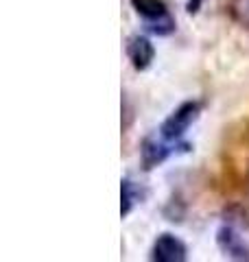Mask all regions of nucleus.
I'll use <instances>...</instances> for the list:
<instances>
[{"mask_svg": "<svg viewBox=\"0 0 249 262\" xmlns=\"http://www.w3.org/2000/svg\"><path fill=\"white\" fill-rule=\"evenodd\" d=\"M199 112H201V103H197V101L181 103L179 107L162 122L160 138L166 142H179L181 136L188 131V127L199 118Z\"/></svg>", "mask_w": 249, "mask_h": 262, "instance_id": "obj_1", "label": "nucleus"}, {"mask_svg": "<svg viewBox=\"0 0 249 262\" xmlns=\"http://www.w3.org/2000/svg\"><path fill=\"white\" fill-rule=\"evenodd\" d=\"M188 258V247L175 234H160L151 247V260L155 262H184Z\"/></svg>", "mask_w": 249, "mask_h": 262, "instance_id": "obj_2", "label": "nucleus"}, {"mask_svg": "<svg viewBox=\"0 0 249 262\" xmlns=\"http://www.w3.org/2000/svg\"><path fill=\"white\" fill-rule=\"evenodd\" d=\"M217 245L232 260H249V245L232 225H223L217 232Z\"/></svg>", "mask_w": 249, "mask_h": 262, "instance_id": "obj_3", "label": "nucleus"}, {"mask_svg": "<svg viewBox=\"0 0 249 262\" xmlns=\"http://www.w3.org/2000/svg\"><path fill=\"white\" fill-rule=\"evenodd\" d=\"M127 57L136 70H147L153 63V57H155V48L151 44V39L144 35H134L127 44Z\"/></svg>", "mask_w": 249, "mask_h": 262, "instance_id": "obj_4", "label": "nucleus"}, {"mask_svg": "<svg viewBox=\"0 0 249 262\" xmlns=\"http://www.w3.org/2000/svg\"><path fill=\"white\" fill-rule=\"evenodd\" d=\"M171 155V146L166 140H155V138H144L142 146H140V158H142V166L147 170L155 168L157 164H162Z\"/></svg>", "mask_w": 249, "mask_h": 262, "instance_id": "obj_5", "label": "nucleus"}, {"mask_svg": "<svg viewBox=\"0 0 249 262\" xmlns=\"http://www.w3.org/2000/svg\"><path fill=\"white\" fill-rule=\"evenodd\" d=\"M129 3H131V7L136 9V13L140 15V18L147 20V24L164 20V18L171 15L164 0H129Z\"/></svg>", "mask_w": 249, "mask_h": 262, "instance_id": "obj_6", "label": "nucleus"}, {"mask_svg": "<svg viewBox=\"0 0 249 262\" xmlns=\"http://www.w3.org/2000/svg\"><path fill=\"white\" fill-rule=\"evenodd\" d=\"M120 214L122 216H127L131 210H134V206L140 201V190H138V186L131 182V179H122L120 182Z\"/></svg>", "mask_w": 249, "mask_h": 262, "instance_id": "obj_7", "label": "nucleus"}, {"mask_svg": "<svg viewBox=\"0 0 249 262\" xmlns=\"http://www.w3.org/2000/svg\"><path fill=\"white\" fill-rule=\"evenodd\" d=\"M227 13L236 24L249 31V0H230Z\"/></svg>", "mask_w": 249, "mask_h": 262, "instance_id": "obj_8", "label": "nucleus"}, {"mask_svg": "<svg viewBox=\"0 0 249 262\" xmlns=\"http://www.w3.org/2000/svg\"><path fill=\"white\" fill-rule=\"evenodd\" d=\"M201 3H203V0H188V5H186L188 13H197L199 9H201Z\"/></svg>", "mask_w": 249, "mask_h": 262, "instance_id": "obj_9", "label": "nucleus"}]
</instances>
